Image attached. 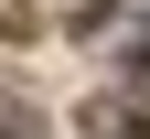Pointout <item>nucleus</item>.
<instances>
[{
	"label": "nucleus",
	"instance_id": "nucleus-1",
	"mask_svg": "<svg viewBox=\"0 0 150 139\" xmlns=\"http://www.w3.org/2000/svg\"><path fill=\"white\" fill-rule=\"evenodd\" d=\"M0 139H32V107L22 96H0Z\"/></svg>",
	"mask_w": 150,
	"mask_h": 139
}]
</instances>
